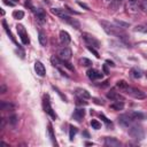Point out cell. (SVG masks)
I'll return each instance as SVG.
<instances>
[{"label":"cell","mask_w":147,"mask_h":147,"mask_svg":"<svg viewBox=\"0 0 147 147\" xmlns=\"http://www.w3.org/2000/svg\"><path fill=\"white\" fill-rule=\"evenodd\" d=\"M129 134L136 140H142L145 137L144 129L140 125H131L129 127Z\"/></svg>","instance_id":"6da1fadb"},{"label":"cell","mask_w":147,"mask_h":147,"mask_svg":"<svg viewBox=\"0 0 147 147\" xmlns=\"http://www.w3.org/2000/svg\"><path fill=\"white\" fill-rule=\"evenodd\" d=\"M100 24L102 25L105 32L107 34H111V36H119V28L115 26L114 24L106 22V21H100Z\"/></svg>","instance_id":"7a4b0ae2"},{"label":"cell","mask_w":147,"mask_h":147,"mask_svg":"<svg viewBox=\"0 0 147 147\" xmlns=\"http://www.w3.org/2000/svg\"><path fill=\"white\" fill-rule=\"evenodd\" d=\"M82 37H83V39L85 40V42L87 44V46H92V47H94V48H100V46H101V45H100V41H99L94 36L84 32V33L82 34Z\"/></svg>","instance_id":"3957f363"},{"label":"cell","mask_w":147,"mask_h":147,"mask_svg":"<svg viewBox=\"0 0 147 147\" xmlns=\"http://www.w3.org/2000/svg\"><path fill=\"white\" fill-rule=\"evenodd\" d=\"M126 93H127L129 95H131L132 98L138 99V100H141V99H145V98H146V93L142 92L141 90L137 88V87H130V86H129V88L126 90Z\"/></svg>","instance_id":"277c9868"},{"label":"cell","mask_w":147,"mask_h":147,"mask_svg":"<svg viewBox=\"0 0 147 147\" xmlns=\"http://www.w3.org/2000/svg\"><path fill=\"white\" fill-rule=\"evenodd\" d=\"M42 106H44V110L53 118V119H55L56 118V114L54 113V110H53V108L51 107V103H49V99H48V95H45L44 96V100H42Z\"/></svg>","instance_id":"5b68a950"},{"label":"cell","mask_w":147,"mask_h":147,"mask_svg":"<svg viewBox=\"0 0 147 147\" xmlns=\"http://www.w3.org/2000/svg\"><path fill=\"white\" fill-rule=\"evenodd\" d=\"M118 123L124 127H130L133 123V118L130 116V114H123L118 117Z\"/></svg>","instance_id":"8992f818"},{"label":"cell","mask_w":147,"mask_h":147,"mask_svg":"<svg viewBox=\"0 0 147 147\" xmlns=\"http://www.w3.org/2000/svg\"><path fill=\"white\" fill-rule=\"evenodd\" d=\"M16 29H17V32H18V36H20L22 42H23L24 45H28V44L30 42V39H29V36H28V33H26L24 26L21 25V24H17V25H16Z\"/></svg>","instance_id":"52a82bcc"},{"label":"cell","mask_w":147,"mask_h":147,"mask_svg":"<svg viewBox=\"0 0 147 147\" xmlns=\"http://www.w3.org/2000/svg\"><path fill=\"white\" fill-rule=\"evenodd\" d=\"M71 55H72V52H71V49H70L69 47H63V48H61V49L59 51V54H57V56H59L61 60H63V61H69V60L71 59Z\"/></svg>","instance_id":"ba28073f"},{"label":"cell","mask_w":147,"mask_h":147,"mask_svg":"<svg viewBox=\"0 0 147 147\" xmlns=\"http://www.w3.org/2000/svg\"><path fill=\"white\" fill-rule=\"evenodd\" d=\"M34 71H36V74H37L38 76H40V77H44V76H45L46 69H45L44 64H42L40 61H36V62H34Z\"/></svg>","instance_id":"9c48e42d"},{"label":"cell","mask_w":147,"mask_h":147,"mask_svg":"<svg viewBox=\"0 0 147 147\" xmlns=\"http://www.w3.org/2000/svg\"><path fill=\"white\" fill-rule=\"evenodd\" d=\"M105 145L108 146V147H119L121 142L114 137H107L105 139Z\"/></svg>","instance_id":"30bf717a"},{"label":"cell","mask_w":147,"mask_h":147,"mask_svg":"<svg viewBox=\"0 0 147 147\" xmlns=\"http://www.w3.org/2000/svg\"><path fill=\"white\" fill-rule=\"evenodd\" d=\"M86 74H87V77H88L91 80H95V79L102 78V74L99 72V71L95 70V69H90V70H87Z\"/></svg>","instance_id":"8fae6325"},{"label":"cell","mask_w":147,"mask_h":147,"mask_svg":"<svg viewBox=\"0 0 147 147\" xmlns=\"http://www.w3.org/2000/svg\"><path fill=\"white\" fill-rule=\"evenodd\" d=\"M60 40H61V42H62L63 45H68V44L71 41L70 34H69L67 31H64V30L60 31Z\"/></svg>","instance_id":"7c38bea8"},{"label":"cell","mask_w":147,"mask_h":147,"mask_svg":"<svg viewBox=\"0 0 147 147\" xmlns=\"http://www.w3.org/2000/svg\"><path fill=\"white\" fill-rule=\"evenodd\" d=\"M107 98L108 99H110V100H114V101H124V98L121 95V94H118L117 92H115L114 90H111L110 92H108L107 93Z\"/></svg>","instance_id":"4fadbf2b"},{"label":"cell","mask_w":147,"mask_h":147,"mask_svg":"<svg viewBox=\"0 0 147 147\" xmlns=\"http://www.w3.org/2000/svg\"><path fill=\"white\" fill-rule=\"evenodd\" d=\"M84 116H85V110H84V108H77V109L74 111V114H72V117H74L77 122H80Z\"/></svg>","instance_id":"5bb4252c"},{"label":"cell","mask_w":147,"mask_h":147,"mask_svg":"<svg viewBox=\"0 0 147 147\" xmlns=\"http://www.w3.org/2000/svg\"><path fill=\"white\" fill-rule=\"evenodd\" d=\"M63 21H65L68 24H70V25H71V26H74L75 29H79V28H80L79 22H78V21H76L75 18H71L69 15H67V16L63 18Z\"/></svg>","instance_id":"9a60e30c"},{"label":"cell","mask_w":147,"mask_h":147,"mask_svg":"<svg viewBox=\"0 0 147 147\" xmlns=\"http://www.w3.org/2000/svg\"><path fill=\"white\" fill-rule=\"evenodd\" d=\"M76 95L78 98H82V99H85V100L91 98V94L86 90H84V88H77L76 90Z\"/></svg>","instance_id":"2e32d148"},{"label":"cell","mask_w":147,"mask_h":147,"mask_svg":"<svg viewBox=\"0 0 147 147\" xmlns=\"http://www.w3.org/2000/svg\"><path fill=\"white\" fill-rule=\"evenodd\" d=\"M51 11H52L54 15H56V16L61 17L62 20L68 15V14L65 13V10H64V9H61V8H53V9H51Z\"/></svg>","instance_id":"e0dca14e"},{"label":"cell","mask_w":147,"mask_h":147,"mask_svg":"<svg viewBox=\"0 0 147 147\" xmlns=\"http://www.w3.org/2000/svg\"><path fill=\"white\" fill-rule=\"evenodd\" d=\"M38 39H39V42H40L41 46H46L47 45V37H46L44 31H39L38 32Z\"/></svg>","instance_id":"ac0fdd59"},{"label":"cell","mask_w":147,"mask_h":147,"mask_svg":"<svg viewBox=\"0 0 147 147\" xmlns=\"http://www.w3.org/2000/svg\"><path fill=\"white\" fill-rule=\"evenodd\" d=\"M0 107H1L2 110H9V111H10V110H14V108H15V106H14L13 103L6 102V101H1Z\"/></svg>","instance_id":"d6986e66"},{"label":"cell","mask_w":147,"mask_h":147,"mask_svg":"<svg viewBox=\"0 0 147 147\" xmlns=\"http://www.w3.org/2000/svg\"><path fill=\"white\" fill-rule=\"evenodd\" d=\"M110 108L114 110H122L124 108V102L123 101H115L110 105Z\"/></svg>","instance_id":"ffe728a7"},{"label":"cell","mask_w":147,"mask_h":147,"mask_svg":"<svg viewBox=\"0 0 147 147\" xmlns=\"http://www.w3.org/2000/svg\"><path fill=\"white\" fill-rule=\"evenodd\" d=\"M116 86H117L121 91H123V92H126V90L129 88V84H127L125 80H118V82L116 83Z\"/></svg>","instance_id":"44dd1931"},{"label":"cell","mask_w":147,"mask_h":147,"mask_svg":"<svg viewBox=\"0 0 147 147\" xmlns=\"http://www.w3.org/2000/svg\"><path fill=\"white\" fill-rule=\"evenodd\" d=\"M130 75H131V77H133V78H136V79H139V78H141V76H142L141 71H140V70H138V69H136V68L131 69Z\"/></svg>","instance_id":"7402d4cb"},{"label":"cell","mask_w":147,"mask_h":147,"mask_svg":"<svg viewBox=\"0 0 147 147\" xmlns=\"http://www.w3.org/2000/svg\"><path fill=\"white\" fill-rule=\"evenodd\" d=\"M134 30L138 31V32H141V33H147V22L137 25V26L134 28Z\"/></svg>","instance_id":"603a6c76"},{"label":"cell","mask_w":147,"mask_h":147,"mask_svg":"<svg viewBox=\"0 0 147 147\" xmlns=\"http://www.w3.org/2000/svg\"><path fill=\"white\" fill-rule=\"evenodd\" d=\"M2 25H3V29H5V31H6V33L8 34V37L14 41V42H16V40L14 39V37H13V34H11V32H10V30L8 29V26H7V23H6V21L5 20H2Z\"/></svg>","instance_id":"cb8c5ba5"},{"label":"cell","mask_w":147,"mask_h":147,"mask_svg":"<svg viewBox=\"0 0 147 147\" xmlns=\"http://www.w3.org/2000/svg\"><path fill=\"white\" fill-rule=\"evenodd\" d=\"M13 17L15 20H22L24 17V11H22V10H14L13 11Z\"/></svg>","instance_id":"d4e9b609"},{"label":"cell","mask_w":147,"mask_h":147,"mask_svg":"<svg viewBox=\"0 0 147 147\" xmlns=\"http://www.w3.org/2000/svg\"><path fill=\"white\" fill-rule=\"evenodd\" d=\"M79 63H80V65H83V67H90V65H92V61L88 60V59H86V57L80 59V60H79Z\"/></svg>","instance_id":"484cf974"},{"label":"cell","mask_w":147,"mask_h":147,"mask_svg":"<svg viewBox=\"0 0 147 147\" xmlns=\"http://www.w3.org/2000/svg\"><path fill=\"white\" fill-rule=\"evenodd\" d=\"M76 133H77V127L74 126V125H70V130H69V139L72 140L74 137L76 136Z\"/></svg>","instance_id":"4316f807"},{"label":"cell","mask_w":147,"mask_h":147,"mask_svg":"<svg viewBox=\"0 0 147 147\" xmlns=\"http://www.w3.org/2000/svg\"><path fill=\"white\" fill-rule=\"evenodd\" d=\"M48 134H49V137H51V140H52V142L53 144H56V141H55V136H54V132H53V126H52V124H48Z\"/></svg>","instance_id":"83f0119b"},{"label":"cell","mask_w":147,"mask_h":147,"mask_svg":"<svg viewBox=\"0 0 147 147\" xmlns=\"http://www.w3.org/2000/svg\"><path fill=\"white\" fill-rule=\"evenodd\" d=\"M91 126H92L94 130H99V129L101 127V123H100L99 121H96V119H92V121H91Z\"/></svg>","instance_id":"f1b7e54d"},{"label":"cell","mask_w":147,"mask_h":147,"mask_svg":"<svg viewBox=\"0 0 147 147\" xmlns=\"http://www.w3.org/2000/svg\"><path fill=\"white\" fill-rule=\"evenodd\" d=\"M130 116L133 118V121L141 119V118L144 117V115H142V114H140V113H130Z\"/></svg>","instance_id":"f546056e"},{"label":"cell","mask_w":147,"mask_h":147,"mask_svg":"<svg viewBox=\"0 0 147 147\" xmlns=\"http://www.w3.org/2000/svg\"><path fill=\"white\" fill-rule=\"evenodd\" d=\"M115 23L117 24V25H119V28H129V23H126V22H123V21H118V20H116L115 21Z\"/></svg>","instance_id":"4dcf8cb0"},{"label":"cell","mask_w":147,"mask_h":147,"mask_svg":"<svg viewBox=\"0 0 147 147\" xmlns=\"http://www.w3.org/2000/svg\"><path fill=\"white\" fill-rule=\"evenodd\" d=\"M76 105H77V106H86V105H87V101H85V99L78 98L77 101H76Z\"/></svg>","instance_id":"1f68e13d"},{"label":"cell","mask_w":147,"mask_h":147,"mask_svg":"<svg viewBox=\"0 0 147 147\" xmlns=\"http://www.w3.org/2000/svg\"><path fill=\"white\" fill-rule=\"evenodd\" d=\"M87 48H88V51H90V52H92V53H93V54L95 55V57H98V59L100 57L99 53H98V52L95 51V48H94V47H92V46H87Z\"/></svg>","instance_id":"d6a6232c"},{"label":"cell","mask_w":147,"mask_h":147,"mask_svg":"<svg viewBox=\"0 0 147 147\" xmlns=\"http://www.w3.org/2000/svg\"><path fill=\"white\" fill-rule=\"evenodd\" d=\"M53 88H54V90L56 91V93H57V94H59V95L61 96V99H62V100H64V102H67V98H65V96H64V95H63V94L61 93V91H60V90H59L57 87H55V86H53Z\"/></svg>","instance_id":"836d02e7"},{"label":"cell","mask_w":147,"mask_h":147,"mask_svg":"<svg viewBox=\"0 0 147 147\" xmlns=\"http://www.w3.org/2000/svg\"><path fill=\"white\" fill-rule=\"evenodd\" d=\"M9 123L13 124V125H15V124L17 123V117H16V116H11V117H9Z\"/></svg>","instance_id":"e575fe53"},{"label":"cell","mask_w":147,"mask_h":147,"mask_svg":"<svg viewBox=\"0 0 147 147\" xmlns=\"http://www.w3.org/2000/svg\"><path fill=\"white\" fill-rule=\"evenodd\" d=\"M140 8H141L144 11H147V0L142 1V3H141V6H140Z\"/></svg>","instance_id":"d590c367"},{"label":"cell","mask_w":147,"mask_h":147,"mask_svg":"<svg viewBox=\"0 0 147 147\" xmlns=\"http://www.w3.org/2000/svg\"><path fill=\"white\" fill-rule=\"evenodd\" d=\"M100 117L102 118V121H103L105 123H107V124H110V125H111V122H110V121H109V119H108V118H107L105 115H102V114H101V115H100Z\"/></svg>","instance_id":"8d00e7d4"},{"label":"cell","mask_w":147,"mask_h":147,"mask_svg":"<svg viewBox=\"0 0 147 147\" xmlns=\"http://www.w3.org/2000/svg\"><path fill=\"white\" fill-rule=\"evenodd\" d=\"M3 3L7 5V6H10V7H14L15 2H11V1H8V0H3Z\"/></svg>","instance_id":"74e56055"},{"label":"cell","mask_w":147,"mask_h":147,"mask_svg":"<svg viewBox=\"0 0 147 147\" xmlns=\"http://www.w3.org/2000/svg\"><path fill=\"white\" fill-rule=\"evenodd\" d=\"M0 92H1V93H2V94H3V93H6V92H7V87H6V86H5V85H3V84H2V85H1V87H0Z\"/></svg>","instance_id":"f35d334b"},{"label":"cell","mask_w":147,"mask_h":147,"mask_svg":"<svg viewBox=\"0 0 147 147\" xmlns=\"http://www.w3.org/2000/svg\"><path fill=\"white\" fill-rule=\"evenodd\" d=\"M77 3H78V5H79V6H80V7H83V8H85V9H86V10H88V7H87V6H86V5H85V3H83V2H79V1H78V2H77Z\"/></svg>","instance_id":"ab89813d"},{"label":"cell","mask_w":147,"mask_h":147,"mask_svg":"<svg viewBox=\"0 0 147 147\" xmlns=\"http://www.w3.org/2000/svg\"><path fill=\"white\" fill-rule=\"evenodd\" d=\"M93 100H94V102H95L96 105H103V102H102V100H101V101H100L99 99H93Z\"/></svg>","instance_id":"60d3db41"},{"label":"cell","mask_w":147,"mask_h":147,"mask_svg":"<svg viewBox=\"0 0 147 147\" xmlns=\"http://www.w3.org/2000/svg\"><path fill=\"white\" fill-rule=\"evenodd\" d=\"M106 63H107L108 65H111V67H114V65H115V64H114V62H113V61H110V60H107V61H106Z\"/></svg>","instance_id":"b9f144b4"},{"label":"cell","mask_w":147,"mask_h":147,"mask_svg":"<svg viewBox=\"0 0 147 147\" xmlns=\"http://www.w3.org/2000/svg\"><path fill=\"white\" fill-rule=\"evenodd\" d=\"M103 71H105V74H108V69H107V67H106V64L103 65Z\"/></svg>","instance_id":"7bdbcfd3"},{"label":"cell","mask_w":147,"mask_h":147,"mask_svg":"<svg viewBox=\"0 0 147 147\" xmlns=\"http://www.w3.org/2000/svg\"><path fill=\"white\" fill-rule=\"evenodd\" d=\"M13 1H14V2H18V0H13Z\"/></svg>","instance_id":"ee69618b"},{"label":"cell","mask_w":147,"mask_h":147,"mask_svg":"<svg viewBox=\"0 0 147 147\" xmlns=\"http://www.w3.org/2000/svg\"><path fill=\"white\" fill-rule=\"evenodd\" d=\"M130 1H131V2H133V1H134V0H130Z\"/></svg>","instance_id":"f6af8a7d"}]
</instances>
